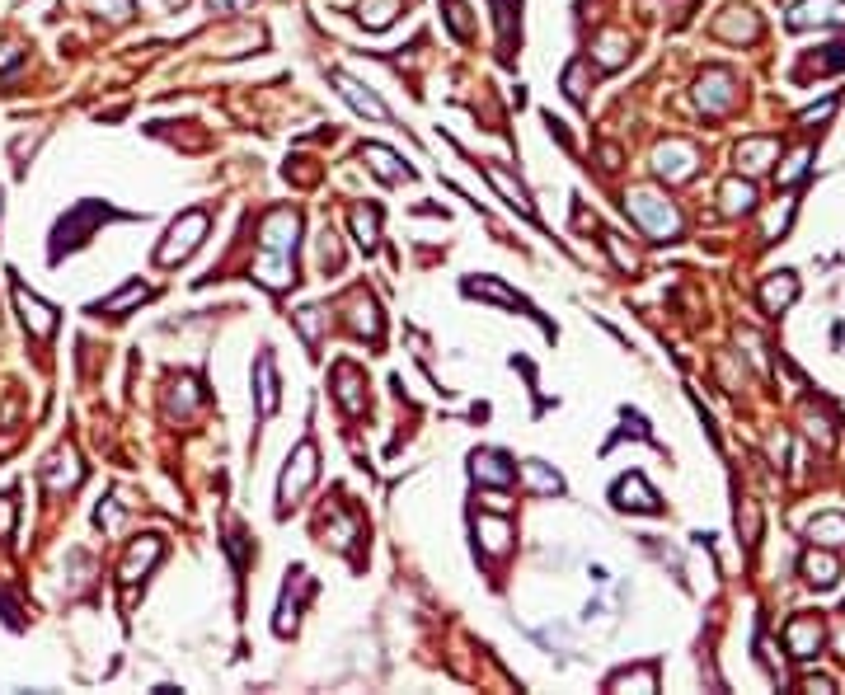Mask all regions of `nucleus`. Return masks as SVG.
I'll list each match as a JSON object with an SVG mask.
<instances>
[{
	"instance_id": "35",
	"label": "nucleus",
	"mask_w": 845,
	"mask_h": 695,
	"mask_svg": "<svg viewBox=\"0 0 845 695\" xmlns=\"http://www.w3.org/2000/svg\"><path fill=\"white\" fill-rule=\"evenodd\" d=\"M395 10H400V0H362V24L367 29H385L390 19H395Z\"/></svg>"
},
{
	"instance_id": "33",
	"label": "nucleus",
	"mask_w": 845,
	"mask_h": 695,
	"mask_svg": "<svg viewBox=\"0 0 845 695\" xmlns=\"http://www.w3.org/2000/svg\"><path fill=\"white\" fill-rule=\"evenodd\" d=\"M522 475H526V484H531V494H564V479L554 475L545 461H526Z\"/></svg>"
},
{
	"instance_id": "7",
	"label": "nucleus",
	"mask_w": 845,
	"mask_h": 695,
	"mask_svg": "<svg viewBox=\"0 0 845 695\" xmlns=\"http://www.w3.org/2000/svg\"><path fill=\"white\" fill-rule=\"evenodd\" d=\"M653 160H658V179H667V184H686L695 174V165H700V151H695L691 141H662L658 151H653Z\"/></svg>"
},
{
	"instance_id": "19",
	"label": "nucleus",
	"mask_w": 845,
	"mask_h": 695,
	"mask_svg": "<svg viewBox=\"0 0 845 695\" xmlns=\"http://www.w3.org/2000/svg\"><path fill=\"white\" fill-rule=\"evenodd\" d=\"M254 390H259V418H273L282 404V386H277V367L268 353L254 362Z\"/></svg>"
},
{
	"instance_id": "22",
	"label": "nucleus",
	"mask_w": 845,
	"mask_h": 695,
	"mask_svg": "<svg viewBox=\"0 0 845 695\" xmlns=\"http://www.w3.org/2000/svg\"><path fill=\"white\" fill-rule=\"evenodd\" d=\"M479 170H484V179H489V184L498 188V193H503V198L512 202V207H517L522 217H531V221H536V207H531V193H526V188L517 184V179H512V174L503 170V165H479Z\"/></svg>"
},
{
	"instance_id": "42",
	"label": "nucleus",
	"mask_w": 845,
	"mask_h": 695,
	"mask_svg": "<svg viewBox=\"0 0 845 695\" xmlns=\"http://www.w3.org/2000/svg\"><path fill=\"white\" fill-rule=\"evenodd\" d=\"M803 423H808V437H813L817 447H831V442H836V437H831V423L822 414H813V409H808V414H803Z\"/></svg>"
},
{
	"instance_id": "17",
	"label": "nucleus",
	"mask_w": 845,
	"mask_h": 695,
	"mask_svg": "<svg viewBox=\"0 0 845 695\" xmlns=\"http://www.w3.org/2000/svg\"><path fill=\"white\" fill-rule=\"evenodd\" d=\"M799 301V278L794 273H770L766 282H761V310L766 315H780V310H789Z\"/></svg>"
},
{
	"instance_id": "18",
	"label": "nucleus",
	"mask_w": 845,
	"mask_h": 695,
	"mask_svg": "<svg viewBox=\"0 0 845 695\" xmlns=\"http://www.w3.org/2000/svg\"><path fill=\"white\" fill-rule=\"evenodd\" d=\"M80 479H85V465H80V456L71 447H62L52 461L43 465V484H47V489H76Z\"/></svg>"
},
{
	"instance_id": "1",
	"label": "nucleus",
	"mask_w": 845,
	"mask_h": 695,
	"mask_svg": "<svg viewBox=\"0 0 845 695\" xmlns=\"http://www.w3.org/2000/svg\"><path fill=\"white\" fill-rule=\"evenodd\" d=\"M263 249H259V263H254V278L263 287H292L296 282V235H301V217H296L292 207H277L263 217Z\"/></svg>"
},
{
	"instance_id": "6",
	"label": "nucleus",
	"mask_w": 845,
	"mask_h": 695,
	"mask_svg": "<svg viewBox=\"0 0 845 695\" xmlns=\"http://www.w3.org/2000/svg\"><path fill=\"white\" fill-rule=\"evenodd\" d=\"M695 99H700V109H705L709 118H719V113H728L733 104H738V76H733V71H723V66H714V71L700 76Z\"/></svg>"
},
{
	"instance_id": "20",
	"label": "nucleus",
	"mask_w": 845,
	"mask_h": 695,
	"mask_svg": "<svg viewBox=\"0 0 845 695\" xmlns=\"http://www.w3.org/2000/svg\"><path fill=\"white\" fill-rule=\"evenodd\" d=\"M714 33L723 43H756L761 38V19L752 10H728L723 19H714Z\"/></svg>"
},
{
	"instance_id": "55",
	"label": "nucleus",
	"mask_w": 845,
	"mask_h": 695,
	"mask_svg": "<svg viewBox=\"0 0 845 695\" xmlns=\"http://www.w3.org/2000/svg\"><path fill=\"white\" fill-rule=\"evenodd\" d=\"M169 5H184V0H169Z\"/></svg>"
},
{
	"instance_id": "51",
	"label": "nucleus",
	"mask_w": 845,
	"mask_h": 695,
	"mask_svg": "<svg viewBox=\"0 0 845 695\" xmlns=\"http://www.w3.org/2000/svg\"><path fill=\"white\" fill-rule=\"evenodd\" d=\"M606 245H611V254H615V263H620V268H630L634 273V254L625 245H620V235H606Z\"/></svg>"
},
{
	"instance_id": "47",
	"label": "nucleus",
	"mask_w": 845,
	"mask_h": 695,
	"mask_svg": "<svg viewBox=\"0 0 845 695\" xmlns=\"http://www.w3.org/2000/svg\"><path fill=\"white\" fill-rule=\"evenodd\" d=\"M94 522L104 526V531H113V526L123 522V508H118V498H108V503H99V512H94Z\"/></svg>"
},
{
	"instance_id": "36",
	"label": "nucleus",
	"mask_w": 845,
	"mask_h": 695,
	"mask_svg": "<svg viewBox=\"0 0 845 695\" xmlns=\"http://www.w3.org/2000/svg\"><path fill=\"white\" fill-rule=\"evenodd\" d=\"M587 57H578V62H569V71H564V94H569L573 104H587Z\"/></svg>"
},
{
	"instance_id": "26",
	"label": "nucleus",
	"mask_w": 845,
	"mask_h": 695,
	"mask_svg": "<svg viewBox=\"0 0 845 695\" xmlns=\"http://www.w3.org/2000/svg\"><path fill=\"white\" fill-rule=\"evenodd\" d=\"M803 578H808L813 587H831L836 578H841V559L827 555V550H817V545H813V550L803 555Z\"/></svg>"
},
{
	"instance_id": "48",
	"label": "nucleus",
	"mask_w": 845,
	"mask_h": 695,
	"mask_svg": "<svg viewBox=\"0 0 845 695\" xmlns=\"http://www.w3.org/2000/svg\"><path fill=\"white\" fill-rule=\"evenodd\" d=\"M789 217H794V202H784L780 212H770V221H766V235H761V240H775V235H780L784 226H789Z\"/></svg>"
},
{
	"instance_id": "49",
	"label": "nucleus",
	"mask_w": 845,
	"mask_h": 695,
	"mask_svg": "<svg viewBox=\"0 0 845 695\" xmlns=\"http://www.w3.org/2000/svg\"><path fill=\"white\" fill-rule=\"evenodd\" d=\"M296 325H301V334H306V339L315 343V339H320V310H310V306H306L301 315H296Z\"/></svg>"
},
{
	"instance_id": "46",
	"label": "nucleus",
	"mask_w": 845,
	"mask_h": 695,
	"mask_svg": "<svg viewBox=\"0 0 845 695\" xmlns=\"http://www.w3.org/2000/svg\"><path fill=\"white\" fill-rule=\"evenodd\" d=\"M90 10L108 19H132V0H90Z\"/></svg>"
},
{
	"instance_id": "8",
	"label": "nucleus",
	"mask_w": 845,
	"mask_h": 695,
	"mask_svg": "<svg viewBox=\"0 0 845 695\" xmlns=\"http://www.w3.org/2000/svg\"><path fill=\"white\" fill-rule=\"evenodd\" d=\"M611 503L620 512H648V517H653V512H662V498L648 489V479L639 475V470H634V475L615 479V484H611Z\"/></svg>"
},
{
	"instance_id": "13",
	"label": "nucleus",
	"mask_w": 845,
	"mask_h": 695,
	"mask_svg": "<svg viewBox=\"0 0 845 695\" xmlns=\"http://www.w3.org/2000/svg\"><path fill=\"white\" fill-rule=\"evenodd\" d=\"M470 475H475V484H489V489H512L517 484V465L507 461L503 451H475L470 456Z\"/></svg>"
},
{
	"instance_id": "43",
	"label": "nucleus",
	"mask_w": 845,
	"mask_h": 695,
	"mask_svg": "<svg viewBox=\"0 0 845 695\" xmlns=\"http://www.w3.org/2000/svg\"><path fill=\"white\" fill-rule=\"evenodd\" d=\"M15 517H19L15 494H0V541H10V531H15Z\"/></svg>"
},
{
	"instance_id": "37",
	"label": "nucleus",
	"mask_w": 845,
	"mask_h": 695,
	"mask_svg": "<svg viewBox=\"0 0 845 695\" xmlns=\"http://www.w3.org/2000/svg\"><path fill=\"white\" fill-rule=\"evenodd\" d=\"M808 71H817V76L845 71V43H831V47H822V52H813V57H808Z\"/></svg>"
},
{
	"instance_id": "52",
	"label": "nucleus",
	"mask_w": 845,
	"mask_h": 695,
	"mask_svg": "<svg viewBox=\"0 0 845 695\" xmlns=\"http://www.w3.org/2000/svg\"><path fill=\"white\" fill-rule=\"evenodd\" d=\"M19 62H24V52L15 43H0V71H15Z\"/></svg>"
},
{
	"instance_id": "16",
	"label": "nucleus",
	"mask_w": 845,
	"mask_h": 695,
	"mask_svg": "<svg viewBox=\"0 0 845 695\" xmlns=\"http://www.w3.org/2000/svg\"><path fill=\"white\" fill-rule=\"evenodd\" d=\"M780 160V141L775 137H747L738 146V170L742 174H766Z\"/></svg>"
},
{
	"instance_id": "31",
	"label": "nucleus",
	"mask_w": 845,
	"mask_h": 695,
	"mask_svg": "<svg viewBox=\"0 0 845 695\" xmlns=\"http://www.w3.org/2000/svg\"><path fill=\"white\" fill-rule=\"evenodd\" d=\"M146 296H151V287H141V282H127L123 292H113L108 301H99V306H94V315H123V310L141 306Z\"/></svg>"
},
{
	"instance_id": "44",
	"label": "nucleus",
	"mask_w": 845,
	"mask_h": 695,
	"mask_svg": "<svg viewBox=\"0 0 845 695\" xmlns=\"http://www.w3.org/2000/svg\"><path fill=\"white\" fill-rule=\"evenodd\" d=\"M338 263H343V249H338L334 231H324V235H320V268H329V273H334Z\"/></svg>"
},
{
	"instance_id": "38",
	"label": "nucleus",
	"mask_w": 845,
	"mask_h": 695,
	"mask_svg": "<svg viewBox=\"0 0 845 695\" xmlns=\"http://www.w3.org/2000/svg\"><path fill=\"white\" fill-rule=\"evenodd\" d=\"M198 400H202V395H198V381H193V376H184V381L174 386V395H169V414H188V409H193Z\"/></svg>"
},
{
	"instance_id": "29",
	"label": "nucleus",
	"mask_w": 845,
	"mask_h": 695,
	"mask_svg": "<svg viewBox=\"0 0 845 695\" xmlns=\"http://www.w3.org/2000/svg\"><path fill=\"white\" fill-rule=\"evenodd\" d=\"M808 536L813 545H845V512H822L808 522Z\"/></svg>"
},
{
	"instance_id": "5",
	"label": "nucleus",
	"mask_w": 845,
	"mask_h": 695,
	"mask_svg": "<svg viewBox=\"0 0 845 695\" xmlns=\"http://www.w3.org/2000/svg\"><path fill=\"white\" fill-rule=\"evenodd\" d=\"M207 226H212V217L207 212H184V217L169 226L165 245L155 249V263H165V268H174V263H184L193 249L202 245V235H207Z\"/></svg>"
},
{
	"instance_id": "41",
	"label": "nucleus",
	"mask_w": 845,
	"mask_h": 695,
	"mask_svg": "<svg viewBox=\"0 0 845 695\" xmlns=\"http://www.w3.org/2000/svg\"><path fill=\"white\" fill-rule=\"evenodd\" d=\"M489 5H498V29H503V57H507V47H512V15L522 10V0H489Z\"/></svg>"
},
{
	"instance_id": "34",
	"label": "nucleus",
	"mask_w": 845,
	"mask_h": 695,
	"mask_svg": "<svg viewBox=\"0 0 845 695\" xmlns=\"http://www.w3.org/2000/svg\"><path fill=\"white\" fill-rule=\"evenodd\" d=\"M658 691V667H634V672H620V677H611V691Z\"/></svg>"
},
{
	"instance_id": "27",
	"label": "nucleus",
	"mask_w": 845,
	"mask_h": 695,
	"mask_svg": "<svg viewBox=\"0 0 845 695\" xmlns=\"http://www.w3.org/2000/svg\"><path fill=\"white\" fill-rule=\"evenodd\" d=\"M315 592V583H310L306 573H301V583H296V597H292V587L282 592V602H277V620H273V630L277 634H292L296 630V611H301V597H310Z\"/></svg>"
},
{
	"instance_id": "54",
	"label": "nucleus",
	"mask_w": 845,
	"mask_h": 695,
	"mask_svg": "<svg viewBox=\"0 0 845 695\" xmlns=\"http://www.w3.org/2000/svg\"><path fill=\"white\" fill-rule=\"evenodd\" d=\"M803 691H817V695H827V691H836V686H831V677H808V681H803Z\"/></svg>"
},
{
	"instance_id": "24",
	"label": "nucleus",
	"mask_w": 845,
	"mask_h": 695,
	"mask_svg": "<svg viewBox=\"0 0 845 695\" xmlns=\"http://www.w3.org/2000/svg\"><path fill=\"white\" fill-rule=\"evenodd\" d=\"M630 33H620V29H606L597 38V47H592V57H597L601 66H606V71H615V66H625L630 62Z\"/></svg>"
},
{
	"instance_id": "40",
	"label": "nucleus",
	"mask_w": 845,
	"mask_h": 695,
	"mask_svg": "<svg viewBox=\"0 0 845 695\" xmlns=\"http://www.w3.org/2000/svg\"><path fill=\"white\" fill-rule=\"evenodd\" d=\"M442 10H446L451 33H456V38H470V10H465V0H442Z\"/></svg>"
},
{
	"instance_id": "3",
	"label": "nucleus",
	"mask_w": 845,
	"mask_h": 695,
	"mask_svg": "<svg viewBox=\"0 0 845 695\" xmlns=\"http://www.w3.org/2000/svg\"><path fill=\"white\" fill-rule=\"evenodd\" d=\"M113 217H118V212L104 207V202H76V207L57 221V231H52V259H62L66 249H80L104 221H113Z\"/></svg>"
},
{
	"instance_id": "11",
	"label": "nucleus",
	"mask_w": 845,
	"mask_h": 695,
	"mask_svg": "<svg viewBox=\"0 0 845 695\" xmlns=\"http://www.w3.org/2000/svg\"><path fill=\"white\" fill-rule=\"evenodd\" d=\"M845 24V0H799L789 10V29H831Z\"/></svg>"
},
{
	"instance_id": "2",
	"label": "nucleus",
	"mask_w": 845,
	"mask_h": 695,
	"mask_svg": "<svg viewBox=\"0 0 845 695\" xmlns=\"http://www.w3.org/2000/svg\"><path fill=\"white\" fill-rule=\"evenodd\" d=\"M625 212H630L653 240H676V235H681V217H676V207L662 198L658 188H630V193H625Z\"/></svg>"
},
{
	"instance_id": "53",
	"label": "nucleus",
	"mask_w": 845,
	"mask_h": 695,
	"mask_svg": "<svg viewBox=\"0 0 845 695\" xmlns=\"http://www.w3.org/2000/svg\"><path fill=\"white\" fill-rule=\"evenodd\" d=\"M207 5H212L216 15H235V10H245L249 0H207Z\"/></svg>"
},
{
	"instance_id": "14",
	"label": "nucleus",
	"mask_w": 845,
	"mask_h": 695,
	"mask_svg": "<svg viewBox=\"0 0 845 695\" xmlns=\"http://www.w3.org/2000/svg\"><path fill=\"white\" fill-rule=\"evenodd\" d=\"M165 555V541H160V536H141L137 545H132V550H127V559H123V569H118V578H123L127 587L132 583H141V578H146V573L155 569V559Z\"/></svg>"
},
{
	"instance_id": "25",
	"label": "nucleus",
	"mask_w": 845,
	"mask_h": 695,
	"mask_svg": "<svg viewBox=\"0 0 845 695\" xmlns=\"http://www.w3.org/2000/svg\"><path fill=\"white\" fill-rule=\"evenodd\" d=\"M719 207L728 212V217H747V212H756L752 179H728V184L719 188Z\"/></svg>"
},
{
	"instance_id": "28",
	"label": "nucleus",
	"mask_w": 845,
	"mask_h": 695,
	"mask_svg": "<svg viewBox=\"0 0 845 695\" xmlns=\"http://www.w3.org/2000/svg\"><path fill=\"white\" fill-rule=\"evenodd\" d=\"M353 329L362 339L381 343V310H376V301L367 292H353Z\"/></svg>"
},
{
	"instance_id": "45",
	"label": "nucleus",
	"mask_w": 845,
	"mask_h": 695,
	"mask_svg": "<svg viewBox=\"0 0 845 695\" xmlns=\"http://www.w3.org/2000/svg\"><path fill=\"white\" fill-rule=\"evenodd\" d=\"M836 104H841V94H831L827 104H813V109H803V113H799V123H803V127H813V123H827L831 113H836Z\"/></svg>"
},
{
	"instance_id": "50",
	"label": "nucleus",
	"mask_w": 845,
	"mask_h": 695,
	"mask_svg": "<svg viewBox=\"0 0 845 695\" xmlns=\"http://www.w3.org/2000/svg\"><path fill=\"white\" fill-rule=\"evenodd\" d=\"M738 522H747L742 536H747V545H756V531H761V512H756V503H747V508L738 512Z\"/></svg>"
},
{
	"instance_id": "23",
	"label": "nucleus",
	"mask_w": 845,
	"mask_h": 695,
	"mask_svg": "<svg viewBox=\"0 0 845 695\" xmlns=\"http://www.w3.org/2000/svg\"><path fill=\"white\" fill-rule=\"evenodd\" d=\"M334 386H338V404L348 409V414H362V371L353 362H338L334 367Z\"/></svg>"
},
{
	"instance_id": "21",
	"label": "nucleus",
	"mask_w": 845,
	"mask_h": 695,
	"mask_svg": "<svg viewBox=\"0 0 845 695\" xmlns=\"http://www.w3.org/2000/svg\"><path fill=\"white\" fill-rule=\"evenodd\" d=\"M362 160H367L371 170L381 174L385 184H404V179H414V170L404 165L400 155H395V151H385V146H376V141H367V146H362Z\"/></svg>"
},
{
	"instance_id": "4",
	"label": "nucleus",
	"mask_w": 845,
	"mask_h": 695,
	"mask_svg": "<svg viewBox=\"0 0 845 695\" xmlns=\"http://www.w3.org/2000/svg\"><path fill=\"white\" fill-rule=\"evenodd\" d=\"M315 475H320V451H315V442L306 437V442L287 456V470H282V484H277V512H282V517H287L296 498L315 484Z\"/></svg>"
},
{
	"instance_id": "30",
	"label": "nucleus",
	"mask_w": 845,
	"mask_h": 695,
	"mask_svg": "<svg viewBox=\"0 0 845 695\" xmlns=\"http://www.w3.org/2000/svg\"><path fill=\"white\" fill-rule=\"evenodd\" d=\"M475 531H479V541H484L489 555H503L507 541H512V522H507V517H479Z\"/></svg>"
},
{
	"instance_id": "10",
	"label": "nucleus",
	"mask_w": 845,
	"mask_h": 695,
	"mask_svg": "<svg viewBox=\"0 0 845 695\" xmlns=\"http://www.w3.org/2000/svg\"><path fill=\"white\" fill-rule=\"evenodd\" d=\"M465 292L479 296V301H498V306H507V310H522V315H531V320H536V325L545 329V334H554V329L545 325V315H540V310L531 306L526 296H517L512 287H503V282H493V278H470V282H465Z\"/></svg>"
},
{
	"instance_id": "9",
	"label": "nucleus",
	"mask_w": 845,
	"mask_h": 695,
	"mask_svg": "<svg viewBox=\"0 0 845 695\" xmlns=\"http://www.w3.org/2000/svg\"><path fill=\"white\" fill-rule=\"evenodd\" d=\"M15 310L33 339H52V334H57V310L47 306L43 296H33L24 282H15Z\"/></svg>"
},
{
	"instance_id": "39",
	"label": "nucleus",
	"mask_w": 845,
	"mask_h": 695,
	"mask_svg": "<svg viewBox=\"0 0 845 695\" xmlns=\"http://www.w3.org/2000/svg\"><path fill=\"white\" fill-rule=\"evenodd\" d=\"M808 160H813V151H808V146L789 155V160H784V170H780V184H784V188H794V184H799L803 174H808Z\"/></svg>"
},
{
	"instance_id": "12",
	"label": "nucleus",
	"mask_w": 845,
	"mask_h": 695,
	"mask_svg": "<svg viewBox=\"0 0 845 695\" xmlns=\"http://www.w3.org/2000/svg\"><path fill=\"white\" fill-rule=\"evenodd\" d=\"M784 649H789V658H799V663L817 658V649H822V620L794 616L789 625H784Z\"/></svg>"
},
{
	"instance_id": "15",
	"label": "nucleus",
	"mask_w": 845,
	"mask_h": 695,
	"mask_svg": "<svg viewBox=\"0 0 845 695\" xmlns=\"http://www.w3.org/2000/svg\"><path fill=\"white\" fill-rule=\"evenodd\" d=\"M329 80H334L338 94H343V99H348V104H353L357 113H367V118H376V123H390V109H385V104L367 90V85H362V80H353L348 71H334Z\"/></svg>"
},
{
	"instance_id": "32",
	"label": "nucleus",
	"mask_w": 845,
	"mask_h": 695,
	"mask_svg": "<svg viewBox=\"0 0 845 695\" xmlns=\"http://www.w3.org/2000/svg\"><path fill=\"white\" fill-rule=\"evenodd\" d=\"M353 240L362 249H376V240H381V212L376 207H357L353 212Z\"/></svg>"
}]
</instances>
